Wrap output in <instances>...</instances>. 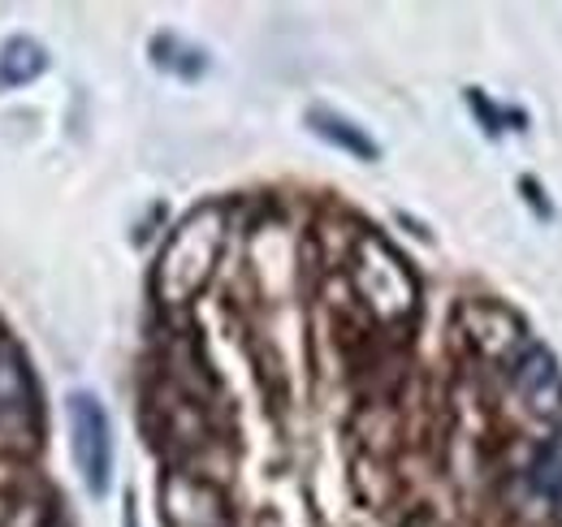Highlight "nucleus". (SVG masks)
Listing matches in <instances>:
<instances>
[{
  "mask_svg": "<svg viewBox=\"0 0 562 527\" xmlns=\"http://www.w3.org/2000/svg\"><path fill=\"white\" fill-rule=\"evenodd\" d=\"M40 446V390L26 355L0 337V450L31 455Z\"/></svg>",
  "mask_w": 562,
  "mask_h": 527,
  "instance_id": "nucleus-2",
  "label": "nucleus"
},
{
  "mask_svg": "<svg viewBox=\"0 0 562 527\" xmlns=\"http://www.w3.org/2000/svg\"><path fill=\"white\" fill-rule=\"evenodd\" d=\"M126 527H135V515H131V519H126Z\"/></svg>",
  "mask_w": 562,
  "mask_h": 527,
  "instance_id": "nucleus-9",
  "label": "nucleus"
},
{
  "mask_svg": "<svg viewBox=\"0 0 562 527\" xmlns=\"http://www.w3.org/2000/svg\"><path fill=\"white\" fill-rule=\"evenodd\" d=\"M307 131L321 134L325 143H334L342 152H351V156H359V160H376L381 156V147L359 131L355 122H347L342 113H334V109H307Z\"/></svg>",
  "mask_w": 562,
  "mask_h": 527,
  "instance_id": "nucleus-5",
  "label": "nucleus"
},
{
  "mask_svg": "<svg viewBox=\"0 0 562 527\" xmlns=\"http://www.w3.org/2000/svg\"><path fill=\"white\" fill-rule=\"evenodd\" d=\"M225 247V216L221 208H200L191 212L165 243L160 264H156V294L160 303H187L209 285L216 256Z\"/></svg>",
  "mask_w": 562,
  "mask_h": 527,
  "instance_id": "nucleus-1",
  "label": "nucleus"
},
{
  "mask_svg": "<svg viewBox=\"0 0 562 527\" xmlns=\"http://www.w3.org/2000/svg\"><path fill=\"white\" fill-rule=\"evenodd\" d=\"M151 61H156L160 69H169V74H178V78H200V74L209 69L204 48L182 44L178 35H160V40H151Z\"/></svg>",
  "mask_w": 562,
  "mask_h": 527,
  "instance_id": "nucleus-7",
  "label": "nucleus"
},
{
  "mask_svg": "<svg viewBox=\"0 0 562 527\" xmlns=\"http://www.w3.org/2000/svg\"><path fill=\"white\" fill-rule=\"evenodd\" d=\"M48 69V48L18 35L0 48V87H26Z\"/></svg>",
  "mask_w": 562,
  "mask_h": 527,
  "instance_id": "nucleus-6",
  "label": "nucleus"
},
{
  "mask_svg": "<svg viewBox=\"0 0 562 527\" xmlns=\"http://www.w3.org/2000/svg\"><path fill=\"white\" fill-rule=\"evenodd\" d=\"M515 381L519 390L532 397L537 411H550V415H562V377L554 368V359L541 350V346H528L524 359L515 363Z\"/></svg>",
  "mask_w": 562,
  "mask_h": 527,
  "instance_id": "nucleus-4",
  "label": "nucleus"
},
{
  "mask_svg": "<svg viewBox=\"0 0 562 527\" xmlns=\"http://www.w3.org/2000/svg\"><path fill=\"white\" fill-rule=\"evenodd\" d=\"M528 480H532L537 497H546L554 511H562V433L559 437H550V441L537 450Z\"/></svg>",
  "mask_w": 562,
  "mask_h": 527,
  "instance_id": "nucleus-8",
  "label": "nucleus"
},
{
  "mask_svg": "<svg viewBox=\"0 0 562 527\" xmlns=\"http://www.w3.org/2000/svg\"><path fill=\"white\" fill-rule=\"evenodd\" d=\"M66 415H70V446L78 475L95 497H104L109 484H113V424H109V411L91 390H74L66 397Z\"/></svg>",
  "mask_w": 562,
  "mask_h": 527,
  "instance_id": "nucleus-3",
  "label": "nucleus"
}]
</instances>
